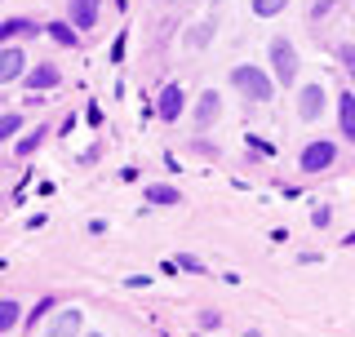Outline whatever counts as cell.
<instances>
[{"mask_svg": "<svg viewBox=\"0 0 355 337\" xmlns=\"http://www.w3.org/2000/svg\"><path fill=\"white\" fill-rule=\"evenodd\" d=\"M89 337H103V333H89Z\"/></svg>", "mask_w": 355, "mask_h": 337, "instance_id": "obj_21", "label": "cell"}, {"mask_svg": "<svg viewBox=\"0 0 355 337\" xmlns=\"http://www.w3.org/2000/svg\"><path fill=\"white\" fill-rule=\"evenodd\" d=\"M98 5H103V0H67V18H71V27L89 31L98 22Z\"/></svg>", "mask_w": 355, "mask_h": 337, "instance_id": "obj_4", "label": "cell"}, {"mask_svg": "<svg viewBox=\"0 0 355 337\" xmlns=\"http://www.w3.org/2000/svg\"><path fill=\"white\" fill-rule=\"evenodd\" d=\"M320 111H324V85H306L302 94H297V116L320 120Z\"/></svg>", "mask_w": 355, "mask_h": 337, "instance_id": "obj_6", "label": "cell"}, {"mask_svg": "<svg viewBox=\"0 0 355 337\" xmlns=\"http://www.w3.org/2000/svg\"><path fill=\"white\" fill-rule=\"evenodd\" d=\"M147 200H151V205H178V187L151 182V187H147Z\"/></svg>", "mask_w": 355, "mask_h": 337, "instance_id": "obj_13", "label": "cell"}, {"mask_svg": "<svg viewBox=\"0 0 355 337\" xmlns=\"http://www.w3.org/2000/svg\"><path fill=\"white\" fill-rule=\"evenodd\" d=\"M231 85H236L244 98H253V103H266V98H271V89H275L271 80H266V71H258L253 62L236 67V71H231Z\"/></svg>", "mask_w": 355, "mask_h": 337, "instance_id": "obj_1", "label": "cell"}, {"mask_svg": "<svg viewBox=\"0 0 355 337\" xmlns=\"http://www.w3.org/2000/svg\"><path fill=\"white\" fill-rule=\"evenodd\" d=\"M284 5H288V0H253V14H258V18H275Z\"/></svg>", "mask_w": 355, "mask_h": 337, "instance_id": "obj_16", "label": "cell"}, {"mask_svg": "<svg viewBox=\"0 0 355 337\" xmlns=\"http://www.w3.org/2000/svg\"><path fill=\"white\" fill-rule=\"evenodd\" d=\"M182 107H187L182 85H164V89H160V103H155V111H160L164 120H178V116H182Z\"/></svg>", "mask_w": 355, "mask_h": 337, "instance_id": "obj_7", "label": "cell"}, {"mask_svg": "<svg viewBox=\"0 0 355 337\" xmlns=\"http://www.w3.org/2000/svg\"><path fill=\"white\" fill-rule=\"evenodd\" d=\"M244 337H262V333H244Z\"/></svg>", "mask_w": 355, "mask_h": 337, "instance_id": "obj_20", "label": "cell"}, {"mask_svg": "<svg viewBox=\"0 0 355 337\" xmlns=\"http://www.w3.org/2000/svg\"><path fill=\"white\" fill-rule=\"evenodd\" d=\"M44 31H49V36L58 40V44H76V27H71V22H49Z\"/></svg>", "mask_w": 355, "mask_h": 337, "instance_id": "obj_15", "label": "cell"}, {"mask_svg": "<svg viewBox=\"0 0 355 337\" xmlns=\"http://www.w3.org/2000/svg\"><path fill=\"white\" fill-rule=\"evenodd\" d=\"M333 160H338V147H333V142H306V151H302V168L306 173H320V168H329Z\"/></svg>", "mask_w": 355, "mask_h": 337, "instance_id": "obj_3", "label": "cell"}, {"mask_svg": "<svg viewBox=\"0 0 355 337\" xmlns=\"http://www.w3.org/2000/svg\"><path fill=\"white\" fill-rule=\"evenodd\" d=\"M22 71H27V58H22V49H0V85L18 80Z\"/></svg>", "mask_w": 355, "mask_h": 337, "instance_id": "obj_8", "label": "cell"}, {"mask_svg": "<svg viewBox=\"0 0 355 337\" xmlns=\"http://www.w3.org/2000/svg\"><path fill=\"white\" fill-rule=\"evenodd\" d=\"M80 324L85 320H80V311H76V306L71 311H58V316L49 320V329H44V337H80Z\"/></svg>", "mask_w": 355, "mask_h": 337, "instance_id": "obj_5", "label": "cell"}, {"mask_svg": "<svg viewBox=\"0 0 355 337\" xmlns=\"http://www.w3.org/2000/svg\"><path fill=\"white\" fill-rule=\"evenodd\" d=\"M342 62H347L351 76H355V49H351V44H342Z\"/></svg>", "mask_w": 355, "mask_h": 337, "instance_id": "obj_19", "label": "cell"}, {"mask_svg": "<svg viewBox=\"0 0 355 337\" xmlns=\"http://www.w3.org/2000/svg\"><path fill=\"white\" fill-rule=\"evenodd\" d=\"M62 80V76H58V67H49V62H40L36 67V71H31L27 76V89H31V94H36V89H53V85H58Z\"/></svg>", "mask_w": 355, "mask_h": 337, "instance_id": "obj_9", "label": "cell"}, {"mask_svg": "<svg viewBox=\"0 0 355 337\" xmlns=\"http://www.w3.org/2000/svg\"><path fill=\"white\" fill-rule=\"evenodd\" d=\"M218 111H222V98L214 94V89H209V94L200 98V107H196V125H214Z\"/></svg>", "mask_w": 355, "mask_h": 337, "instance_id": "obj_10", "label": "cell"}, {"mask_svg": "<svg viewBox=\"0 0 355 337\" xmlns=\"http://www.w3.org/2000/svg\"><path fill=\"white\" fill-rule=\"evenodd\" d=\"M271 67H275V80H280V85H293L297 80V49L284 36L271 40Z\"/></svg>", "mask_w": 355, "mask_h": 337, "instance_id": "obj_2", "label": "cell"}, {"mask_svg": "<svg viewBox=\"0 0 355 337\" xmlns=\"http://www.w3.org/2000/svg\"><path fill=\"white\" fill-rule=\"evenodd\" d=\"M31 31H36V22H31V18H9V22H0V40L31 36Z\"/></svg>", "mask_w": 355, "mask_h": 337, "instance_id": "obj_12", "label": "cell"}, {"mask_svg": "<svg viewBox=\"0 0 355 337\" xmlns=\"http://www.w3.org/2000/svg\"><path fill=\"white\" fill-rule=\"evenodd\" d=\"M18 316H22V311H18V302H14V297H5V302H0V333H5V329H14Z\"/></svg>", "mask_w": 355, "mask_h": 337, "instance_id": "obj_14", "label": "cell"}, {"mask_svg": "<svg viewBox=\"0 0 355 337\" xmlns=\"http://www.w3.org/2000/svg\"><path fill=\"white\" fill-rule=\"evenodd\" d=\"M18 125H22L18 116H0V142H5V138H14V133H18Z\"/></svg>", "mask_w": 355, "mask_h": 337, "instance_id": "obj_18", "label": "cell"}, {"mask_svg": "<svg viewBox=\"0 0 355 337\" xmlns=\"http://www.w3.org/2000/svg\"><path fill=\"white\" fill-rule=\"evenodd\" d=\"M40 138H44V129H36V133H27V138L18 142V155H31V151L40 147Z\"/></svg>", "mask_w": 355, "mask_h": 337, "instance_id": "obj_17", "label": "cell"}, {"mask_svg": "<svg viewBox=\"0 0 355 337\" xmlns=\"http://www.w3.org/2000/svg\"><path fill=\"white\" fill-rule=\"evenodd\" d=\"M338 120H342V133L355 138V94H351V89L338 98Z\"/></svg>", "mask_w": 355, "mask_h": 337, "instance_id": "obj_11", "label": "cell"}]
</instances>
